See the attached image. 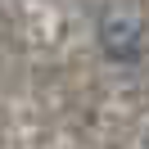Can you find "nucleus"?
Here are the masks:
<instances>
[{"label": "nucleus", "instance_id": "1", "mask_svg": "<svg viewBox=\"0 0 149 149\" xmlns=\"http://www.w3.org/2000/svg\"><path fill=\"white\" fill-rule=\"evenodd\" d=\"M100 45L109 59H136L145 50V23L131 5H113L100 18Z\"/></svg>", "mask_w": 149, "mask_h": 149}]
</instances>
